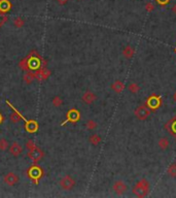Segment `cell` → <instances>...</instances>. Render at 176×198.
Instances as JSON below:
<instances>
[{
	"label": "cell",
	"instance_id": "6da1fadb",
	"mask_svg": "<svg viewBox=\"0 0 176 198\" xmlns=\"http://www.w3.org/2000/svg\"><path fill=\"white\" fill-rule=\"evenodd\" d=\"M132 192L137 197H145L149 193V183L146 179H142L133 187Z\"/></svg>",
	"mask_w": 176,
	"mask_h": 198
},
{
	"label": "cell",
	"instance_id": "7a4b0ae2",
	"mask_svg": "<svg viewBox=\"0 0 176 198\" xmlns=\"http://www.w3.org/2000/svg\"><path fill=\"white\" fill-rule=\"evenodd\" d=\"M135 117L140 121H144L150 116V110L147 105H140L134 111Z\"/></svg>",
	"mask_w": 176,
	"mask_h": 198
},
{
	"label": "cell",
	"instance_id": "3957f363",
	"mask_svg": "<svg viewBox=\"0 0 176 198\" xmlns=\"http://www.w3.org/2000/svg\"><path fill=\"white\" fill-rule=\"evenodd\" d=\"M59 185L63 190H66V191L71 190L75 186V179L69 174L64 175L59 181Z\"/></svg>",
	"mask_w": 176,
	"mask_h": 198
},
{
	"label": "cell",
	"instance_id": "277c9868",
	"mask_svg": "<svg viewBox=\"0 0 176 198\" xmlns=\"http://www.w3.org/2000/svg\"><path fill=\"white\" fill-rule=\"evenodd\" d=\"M3 182L5 183V185L13 187L19 183V176L15 172H8V174H5L4 176H3Z\"/></svg>",
	"mask_w": 176,
	"mask_h": 198
},
{
	"label": "cell",
	"instance_id": "5b68a950",
	"mask_svg": "<svg viewBox=\"0 0 176 198\" xmlns=\"http://www.w3.org/2000/svg\"><path fill=\"white\" fill-rule=\"evenodd\" d=\"M28 157L30 158L32 161L34 162H37L40 159H42V157H44V152L39 149L38 147H35L34 149L29 150V153H28Z\"/></svg>",
	"mask_w": 176,
	"mask_h": 198
},
{
	"label": "cell",
	"instance_id": "8992f818",
	"mask_svg": "<svg viewBox=\"0 0 176 198\" xmlns=\"http://www.w3.org/2000/svg\"><path fill=\"white\" fill-rule=\"evenodd\" d=\"M112 190L114 191V193L117 194V195H123V194H125L126 192H127L128 187L123 181H116L113 184Z\"/></svg>",
	"mask_w": 176,
	"mask_h": 198
},
{
	"label": "cell",
	"instance_id": "52a82bcc",
	"mask_svg": "<svg viewBox=\"0 0 176 198\" xmlns=\"http://www.w3.org/2000/svg\"><path fill=\"white\" fill-rule=\"evenodd\" d=\"M81 100L84 103L90 105V104H93L97 100V95L92 91H85L81 96Z\"/></svg>",
	"mask_w": 176,
	"mask_h": 198
},
{
	"label": "cell",
	"instance_id": "ba28073f",
	"mask_svg": "<svg viewBox=\"0 0 176 198\" xmlns=\"http://www.w3.org/2000/svg\"><path fill=\"white\" fill-rule=\"evenodd\" d=\"M8 150H9V153L12 154L13 157H18V156H20V155L22 154L23 147L21 146L19 142H13L12 145L8 147Z\"/></svg>",
	"mask_w": 176,
	"mask_h": 198
},
{
	"label": "cell",
	"instance_id": "9c48e42d",
	"mask_svg": "<svg viewBox=\"0 0 176 198\" xmlns=\"http://www.w3.org/2000/svg\"><path fill=\"white\" fill-rule=\"evenodd\" d=\"M162 103V98L158 96H150L148 99H147V105H148L149 109L152 110H157L158 107L161 105Z\"/></svg>",
	"mask_w": 176,
	"mask_h": 198
},
{
	"label": "cell",
	"instance_id": "30bf717a",
	"mask_svg": "<svg viewBox=\"0 0 176 198\" xmlns=\"http://www.w3.org/2000/svg\"><path fill=\"white\" fill-rule=\"evenodd\" d=\"M110 88L113 92H116V94H120V93H122L125 90V85L123 82L117 80V81H114L112 84H111Z\"/></svg>",
	"mask_w": 176,
	"mask_h": 198
},
{
	"label": "cell",
	"instance_id": "8fae6325",
	"mask_svg": "<svg viewBox=\"0 0 176 198\" xmlns=\"http://www.w3.org/2000/svg\"><path fill=\"white\" fill-rule=\"evenodd\" d=\"M49 75H51V71H49L48 68H42V69L39 71V72L35 73V78H37L38 81H44L46 80Z\"/></svg>",
	"mask_w": 176,
	"mask_h": 198
},
{
	"label": "cell",
	"instance_id": "7c38bea8",
	"mask_svg": "<svg viewBox=\"0 0 176 198\" xmlns=\"http://www.w3.org/2000/svg\"><path fill=\"white\" fill-rule=\"evenodd\" d=\"M78 119H80V114H78V111L77 110H70L69 113H68V118H67V120L64 122V123H62V125H64L66 123V122H76Z\"/></svg>",
	"mask_w": 176,
	"mask_h": 198
},
{
	"label": "cell",
	"instance_id": "4fadbf2b",
	"mask_svg": "<svg viewBox=\"0 0 176 198\" xmlns=\"http://www.w3.org/2000/svg\"><path fill=\"white\" fill-rule=\"evenodd\" d=\"M134 54H135V50H134V48H133V46H131V45L125 46L124 50H123V55H124L125 58H127V59H131V58H133Z\"/></svg>",
	"mask_w": 176,
	"mask_h": 198
},
{
	"label": "cell",
	"instance_id": "5bb4252c",
	"mask_svg": "<svg viewBox=\"0 0 176 198\" xmlns=\"http://www.w3.org/2000/svg\"><path fill=\"white\" fill-rule=\"evenodd\" d=\"M101 136H100L99 134H97V133H93V134L89 137V142L90 143H91L92 146L94 147H97L100 145V142H101Z\"/></svg>",
	"mask_w": 176,
	"mask_h": 198
},
{
	"label": "cell",
	"instance_id": "9a60e30c",
	"mask_svg": "<svg viewBox=\"0 0 176 198\" xmlns=\"http://www.w3.org/2000/svg\"><path fill=\"white\" fill-rule=\"evenodd\" d=\"M23 80H24V82L26 83L27 85H30L31 83L35 80V73L31 72V71H27V72L24 73Z\"/></svg>",
	"mask_w": 176,
	"mask_h": 198
},
{
	"label": "cell",
	"instance_id": "2e32d148",
	"mask_svg": "<svg viewBox=\"0 0 176 198\" xmlns=\"http://www.w3.org/2000/svg\"><path fill=\"white\" fill-rule=\"evenodd\" d=\"M158 145L161 147L162 150H167L169 147H170V142H169V139L167 137H161L158 142Z\"/></svg>",
	"mask_w": 176,
	"mask_h": 198
},
{
	"label": "cell",
	"instance_id": "e0dca14e",
	"mask_svg": "<svg viewBox=\"0 0 176 198\" xmlns=\"http://www.w3.org/2000/svg\"><path fill=\"white\" fill-rule=\"evenodd\" d=\"M167 174L171 178H176V163L170 164V166L167 169Z\"/></svg>",
	"mask_w": 176,
	"mask_h": 198
},
{
	"label": "cell",
	"instance_id": "ac0fdd59",
	"mask_svg": "<svg viewBox=\"0 0 176 198\" xmlns=\"http://www.w3.org/2000/svg\"><path fill=\"white\" fill-rule=\"evenodd\" d=\"M128 90L131 93H133V94H136V93H138L140 91V87L136 83H131V84L128 86Z\"/></svg>",
	"mask_w": 176,
	"mask_h": 198
},
{
	"label": "cell",
	"instance_id": "d6986e66",
	"mask_svg": "<svg viewBox=\"0 0 176 198\" xmlns=\"http://www.w3.org/2000/svg\"><path fill=\"white\" fill-rule=\"evenodd\" d=\"M10 8V3L8 0H1L0 1V10L1 12H8Z\"/></svg>",
	"mask_w": 176,
	"mask_h": 198
},
{
	"label": "cell",
	"instance_id": "ffe728a7",
	"mask_svg": "<svg viewBox=\"0 0 176 198\" xmlns=\"http://www.w3.org/2000/svg\"><path fill=\"white\" fill-rule=\"evenodd\" d=\"M52 103L55 107H60V106H62V104H63V99L61 98L60 96H55L52 99Z\"/></svg>",
	"mask_w": 176,
	"mask_h": 198
},
{
	"label": "cell",
	"instance_id": "44dd1931",
	"mask_svg": "<svg viewBox=\"0 0 176 198\" xmlns=\"http://www.w3.org/2000/svg\"><path fill=\"white\" fill-rule=\"evenodd\" d=\"M8 139H5V138H0V151L1 152H5L6 150L8 149Z\"/></svg>",
	"mask_w": 176,
	"mask_h": 198
},
{
	"label": "cell",
	"instance_id": "7402d4cb",
	"mask_svg": "<svg viewBox=\"0 0 176 198\" xmlns=\"http://www.w3.org/2000/svg\"><path fill=\"white\" fill-rule=\"evenodd\" d=\"M85 127H87V129L90 131L95 130V129L97 128V123L94 120H88L87 123H85Z\"/></svg>",
	"mask_w": 176,
	"mask_h": 198
},
{
	"label": "cell",
	"instance_id": "603a6c76",
	"mask_svg": "<svg viewBox=\"0 0 176 198\" xmlns=\"http://www.w3.org/2000/svg\"><path fill=\"white\" fill-rule=\"evenodd\" d=\"M9 119H10V121H12L13 123L16 124V123H19V122L21 121V119H22V117H21L20 115L17 113V111H13V113L10 115Z\"/></svg>",
	"mask_w": 176,
	"mask_h": 198
},
{
	"label": "cell",
	"instance_id": "cb8c5ba5",
	"mask_svg": "<svg viewBox=\"0 0 176 198\" xmlns=\"http://www.w3.org/2000/svg\"><path fill=\"white\" fill-rule=\"evenodd\" d=\"M13 26H15L16 28H22L24 25H25V21L22 19V18H16L15 20H13Z\"/></svg>",
	"mask_w": 176,
	"mask_h": 198
},
{
	"label": "cell",
	"instance_id": "d4e9b609",
	"mask_svg": "<svg viewBox=\"0 0 176 198\" xmlns=\"http://www.w3.org/2000/svg\"><path fill=\"white\" fill-rule=\"evenodd\" d=\"M26 147H27V149H28V150H32V149H34V147H36V146H35V143H34L33 140L29 139V140L27 142V143H26Z\"/></svg>",
	"mask_w": 176,
	"mask_h": 198
},
{
	"label": "cell",
	"instance_id": "484cf974",
	"mask_svg": "<svg viewBox=\"0 0 176 198\" xmlns=\"http://www.w3.org/2000/svg\"><path fill=\"white\" fill-rule=\"evenodd\" d=\"M145 9L147 10V12H152V10L154 9V6H153V3L148 2V3H146V4H145Z\"/></svg>",
	"mask_w": 176,
	"mask_h": 198
},
{
	"label": "cell",
	"instance_id": "4316f807",
	"mask_svg": "<svg viewBox=\"0 0 176 198\" xmlns=\"http://www.w3.org/2000/svg\"><path fill=\"white\" fill-rule=\"evenodd\" d=\"M170 0H157V2L159 3L160 5H166L167 3H169Z\"/></svg>",
	"mask_w": 176,
	"mask_h": 198
},
{
	"label": "cell",
	"instance_id": "83f0119b",
	"mask_svg": "<svg viewBox=\"0 0 176 198\" xmlns=\"http://www.w3.org/2000/svg\"><path fill=\"white\" fill-rule=\"evenodd\" d=\"M56 1L58 2V4H60V5H65L68 2V0H56Z\"/></svg>",
	"mask_w": 176,
	"mask_h": 198
},
{
	"label": "cell",
	"instance_id": "f1b7e54d",
	"mask_svg": "<svg viewBox=\"0 0 176 198\" xmlns=\"http://www.w3.org/2000/svg\"><path fill=\"white\" fill-rule=\"evenodd\" d=\"M172 12H173L176 15V4H174L173 6H172Z\"/></svg>",
	"mask_w": 176,
	"mask_h": 198
},
{
	"label": "cell",
	"instance_id": "f546056e",
	"mask_svg": "<svg viewBox=\"0 0 176 198\" xmlns=\"http://www.w3.org/2000/svg\"><path fill=\"white\" fill-rule=\"evenodd\" d=\"M174 99L176 100V92H175V94H174Z\"/></svg>",
	"mask_w": 176,
	"mask_h": 198
},
{
	"label": "cell",
	"instance_id": "4dcf8cb0",
	"mask_svg": "<svg viewBox=\"0 0 176 198\" xmlns=\"http://www.w3.org/2000/svg\"><path fill=\"white\" fill-rule=\"evenodd\" d=\"M0 122H1V115H0Z\"/></svg>",
	"mask_w": 176,
	"mask_h": 198
}]
</instances>
